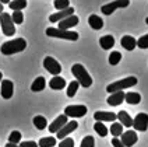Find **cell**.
Returning <instances> with one entry per match:
<instances>
[{"label": "cell", "mask_w": 148, "mask_h": 147, "mask_svg": "<svg viewBox=\"0 0 148 147\" xmlns=\"http://www.w3.org/2000/svg\"><path fill=\"white\" fill-rule=\"evenodd\" d=\"M133 126L138 132H145L148 129V114H137V116L133 119Z\"/></svg>", "instance_id": "9"}, {"label": "cell", "mask_w": 148, "mask_h": 147, "mask_svg": "<svg viewBox=\"0 0 148 147\" xmlns=\"http://www.w3.org/2000/svg\"><path fill=\"white\" fill-rule=\"evenodd\" d=\"M46 35L52 37V38H60V39H67V41H77L78 39V34L74 31H63L59 28H48L46 30Z\"/></svg>", "instance_id": "4"}, {"label": "cell", "mask_w": 148, "mask_h": 147, "mask_svg": "<svg viewBox=\"0 0 148 147\" xmlns=\"http://www.w3.org/2000/svg\"><path fill=\"white\" fill-rule=\"evenodd\" d=\"M34 125H35V128L36 129H39V130H43L45 128H46V118L45 116H42V115H36L35 118H34Z\"/></svg>", "instance_id": "25"}, {"label": "cell", "mask_w": 148, "mask_h": 147, "mask_svg": "<svg viewBox=\"0 0 148 147\" xmlns=\"http://www.w3.org/2000/svg\"><path fill=\"white\" fill-rule=\"evenodd\" d=\"M11 20H13V23H14V24H23V21H24V16H23V13H21V11H14V13L11 14Z\"/></svg>", "instance_id": "34"}, {"label": "cell", "mask_w": 148, "mask_h": 147, "mask_svg": "<svg viewBox=\"0 0 148 147\" xmlns=\"http://www.w3.org/2000/svg\"><path fill=\"white\" fill-rule=\"evenodd\" d=\"M78 17L77 16H71V17H67L66 20H63V21H60L59 23V30H63V31H70V28H73L75 25L78 24Z\"/></svg>", "instance_id": "15"}, {"label": "cell", "mask_w": 148, "mask_h": 147, "mask_svg": "<svg viewBox=\"0 0 148 147\" xmlns=\"http://www.w3.org/2000/svg\"><path fill=\"white\" fill-rule=\"evenodd\" d=\"M13 92H14V86L10 80H3L0 83V94L4 99H10L13 97Z\"/></svg>", "instance_id": "12"}, {"label": "cell", "mask_w": 148, "mask_h": 147, "mask_svg": "<svg viewBox=\"0 0 148 147\" xmlns=\"http://www.w3.org/2000/svg\"><path fill=\"white\" fill-rule=\"evenodd\" d=\"M1 13H3V4L0 3V14H1Z\"/></svg>", "instance_id": "41"}, {"label": "cell", "mask_w": 148, "mask_h": 147, "mask_svg": "<svg viewBox=\"0 0 148 147\" xmlns=\"http://www.w3.org/2000/svg\"><path fill=\"white\" fill-rule=\"evenodd\" d=\"M49 87L52 90H63L66 87V80L60 76H55L49 81Z\"/></svg>", "instance_id": "19"}, {"label": "cell", "mask_w": 148, "mask_h": 147, "mask_svg": "<svg viewBox=\"0 0 148 147\" xmlns=\"http://www.w3.org/2000/svg\"><path fill=\"white\" fill-rule=\"evenodd\" d=\"M67 123H69V121H67L66 115L64 114L60 115V116H58V118L49 125V132L50 133H58L59 130H62V129L66 126Z\"/></svg>", "instance_id": "10"}, {"label": "cell", "mask_w": 148, "mask_h": 147, "mask_svg": "<svg viewBox=\"0 0 148 147\" xmlns=\"http://www.w3.org/2000/svg\"><path fill=\"white\" fill-rule=\"evenodd\" d=\"M78 87H80V84L77 81H71L69 84V87H67V97L73 98L75 95V92L78 91Z\"/></svg>", "instance_id": "33"}, {"label": "cell", "mask_w": 148, "mask_h": 147, "mask_svg": "<svg viewBox=\"0 0 148 147\" xmlns=\"http://www.w3.org/2000/svg\"><path fill=\"white\" fill-rule=\"evenodd\" d=\"M117 119H119V123H120L122 126H126V128H130V126H133L132 116L127 114L126 111H120V112L117 114Z\"/></svg>", "instance_id": "20"}, {"label": "cell", "mask_w": 148, "mask_h": 147, "mask_svg": "<svg viewBox=\"0 0 148 147\" xmlns=\"http://www.w3.org/2000/svg\"><path fill=\"white\" fill-rule=\"evenodd\" d=\"M39 147H55L56 146V139L52 137V136H48V137H42L38 143Z\"/></svg>", "instance_id": "27"}, {"label": "cell", "mask_w": 148, "mask_h": 147, "mask_svg": "<svg viewBox=\"0 0 148 147\" xmlns=\"http://www.w3.org/2000/svg\"><path fill=\"white\" fill-rule=\"evenodd\" d=\"M18 147H39V146H38V143H35V141H21Z\"/></svg>", "instance_id": "38"}, {"label": "cell", "mask_w": 148, "mask_h": 147, "mask_svg": "<svg viewBox=\"0 0 148 147\" xmlns=\"http://www.w3.org/2000/svg\"><path fill=\"white\" fill-rule=\"evenodd\" d=\"M78 128V123L75 122V121H70V122L67 123L66 126L62 129V130H59L58 132V139H66V136H69L71 132H74L75 129Z\"/></svg>", "instance_id": "16"}, {"label": "cell", "mask_w": 148, "mask_h": 147, "mask_svg": "<svg viewBox=\"0 0 148 147\" xmlns=\"http://www.w3.org/2000/svg\"><path fill=\"white\" fill-rule=\"evenodd\" d=\"M71 73H73V76L75 77L77 83H78L81 87L88 88V87L92 86V79H91V76L88 74L87 69H85L82 65H80V63L73 65V67H71Z\"/></svg>", "instance_id": "1"}, {"label": "cell", "mask_w": 148, "mask_h": 147, "mask_svg": "<svg viewBox=\"0 0 148 147\" xmlns=\"http://www.w3.org/2000/svg\"><path fill=\"white\" fill-rule=\"evenodd\" d=\"M137 83H138L137 77L130 76V77H126V79H122V80H117V81L109 84V86L106 87V91L108 92H110V94H115V92H119V91L124 90V88L134 87Z\"/></svg>", "instance_id": "3"}, {"label": "cell", "mask_w": 148, "mask_h": 147, "mask_svg": "<svg viewBox=\"0 0 148 147\" xmlns=\"http://www.w3.org/2000/svg\"><path fill=\"white\" fill-rule=\"evenodd\" d=\"M120 59H122V53H120V52H117V50L112 52V53L109 55V65H112V66L119 65Z\"/></svg>", "instance_id": "31"}, {"label": "cell", "mask_w": 148, "mask_h": 147, "mask_svg": "<svg viewBox=\"0 0 148 147\" xmlns=\"http://www.w3.org/2000/svg\"><path fill=\"white\" fill-rule=\"evenodd\" d=\"M95 146V140L92 136H85L81 141V146L80 147H94Z\"/></svg>", "instance_id": "36"}, {"label": "cell", "mask_w": 148, "mask_h": 147, "mask_svg": "<svg viewBox=\"0 0 148 147\" xmlns=\"http://www.w3.org/2000/svg\"><path fill=\"white\" fill-rule=\"evenodd\" d=\"M3 81V74H1V72H0V83Z\"/></svg>", "instance_id": "42"}, {"label": "cell", "mask_w": 148, "mask_h": 147, "mask_svg": "<svg viewBox=\"0 0 148 147\" xmlns=\"http://www.w3.org/2000/svg\"><path fill=\"white\" fill-rule=\"evenodd\" d=\"M137 140H138V136H137V133L134 130H127L126 133H123V135L120 136V141L123 143L124 147L134 146V144L137 143Z\"/></svg>", "instance_id": "11"}, {"label": "cell", "mask_w": 148, "mask_h": 147, "mask_svg": "<svg viewBox=\"0 0 148 147\" xmlns=\"http://www.w3.org/2000/svg\"><path fill=\"white\" fill-rule=\"evenodd\" d=\"M53 4H55V8L59 10V11H63V10L70 7V1L69 0H55Z\"/></svg>", "instance_id": "30"}, {"label": "cell", "mask_w": 148, "mask_h": 147, "mask_svg": "<svg viewBox=\"0 0 148 147\" xmlns=\"http://www.w3.org/2000/svg\"><path fill=\"white\" fill-rule=\"evenodd\" d=\"M124 97H126V94L123 91H119V92H115V94H110L109 98L106 99V102L110 106H117L124 101Z\"/></svg>", "instance_id": "17"}, {"label": "cell", "mask_w": 148, "mask_h": 147, "mask_svg": "<svg viewBox=\"0 0 148 147\" xmlns=\"http://www.w3.org/2000/svg\"><path fill=\"white\" fill-rule=\"evenodd\" d=\"M110 133H112V136H115V139H117L119 136L123 135V126L119 122H113V125L110 126Z\"/></svg>", "instance_id": "28"}, {"label": "cell", "mask_w": 148, "mask_h": 147, "mask_svg": "<svg viewBox=\"0 0 148 147\" xmlns=\"http://www.w3.org/2000/svg\"><path fill=\"white\" fill-rule=\"evenodd\" d=\"M73 13H74V8L69 7V8H66V10H63V11H58V13L52 14V16L49 17V21L50 23H60V21L66 20L67 17H71Z\"/></svg>", "instance_id": "14"}, {"label": "cell", "mask_w": 148, "mask_h": 147, "mask_svg": "<svg viewBox=\"0 0 148 147\" xmlns=\"http://www.w3.org/2000/svg\"><path fill=\"white\" fill-rule=\"evenodd\" d=\"M145 23H147V24H148V17H147V18H145Z\"/></svg>", "instance_id": "43"}, {"label": "cell", "mask_w": 148, "mask_h": 147, "mask_svg": "<svg viewBox=\"0 0 148 147\" xmlns=\"http://www.w3.org/2000/svg\"><path fill=\"white\" fill-rule=\"evenodd\" d=\"M59 147H74V140L71 137H66L59 143Z\"/></svg>", "instance_id": "37"}, {"label": "cell", "mask_w": 148, "mask_h": 147, "mask_svg": "<svg viewBox=\"0 0 148 147\" xmlns=\"http://www.w3.org/2000/svg\"><path fill=\"white\" fill-rule=\"evenodd\" d=\"M6 147H18V146H17V144H13V143H7Z\"/></svg>", "instance_id": "40"}, {"label": "cell", "mask_w": 148, "mask_h": 147, "mask_svg": "<svg viewBox=\"0 0 148 147\" xmlns=\"http://www.w3.org/2000/svg\"><path fill=\"white\" fill-rule=\"evenodd\" d=\"M124 99H126V102H127V104H130V105H137V104H140L141 95L138 94V92L130 91V92H127V94H126Z\"/></svg>", "instance_id": "23"}, {"label": "cell", "mask_w": 148, "mask_h": 147, "mask_svg": "<svg viewBox=\"0 0 148 147\" xmlns=\"http://www.w3.org/2000/svg\"><path fill=\"white\" fill-rule=\"evenodd\" d=\"M0 27H1L3 34L7 35V37H11V35L16 34L14 23H13L10 14H7V13H1V14H0Z\"/></svg>", "instance_id": "5"}, {"label": "cell", "mask_w": 148, "mask_h": 147, "mask_svg": "<svg viewBox=\"0 0 148 147\" xmlns=\"http://www.w3.org/2000/svg\"><path fill=\"white\" fill-rule=\"evenodd\" d=\"M99 45L102 49H110L115 45V38L112 35H103L101 39H99Z\"/></svg>", "instance_id": "24"}, {"label": "cell", "mask_w": 148, "mask_h": 147, "mask_svg": "<svg viewBox=\"0 0 148 147\" xmlns=\"http://www.w3.org/2000/svg\"><path fill=\"white\" fill-rule=\"evenodd\" d=\"M43 67H45L50 74H53V77H55V76H59L60 72H62V66H60V63H59L55 57H50V56L43 59Z\"/></svg>", "instance_id": "7"}, {"label": "cell", "mask_w": 148, "mask_h": 147, "mask_svg": "<svg viewBox=\"0 0 148 147\" xmlns=\"http://www.w3.org/2000/svg\"><path fill=\"white\" fill-rule=\"evenodd\" d=\"M25 48H27V41L24 38H17V39H13V41L4 42L0 46V52L3 55L8 56V55H14V53H18V52H23Z\"/></svg>", "instance_id": "2"}, {"label": "cell", "mask_w": 148, "mask_h": 147, "mask_svg": "<svg viewBox=\"0 0 148 147\" xmlns=\"http://www.w3.org/2000/svg\"><path fill=\"white\" fill-rule=\"evenodd\" d=\"M137 46L141 49H148V34L143 35L141 38L137 39Z\"/></svg>", "instance_id": "35"}, {"label": "cell", "mask_w": 148, "mask_h": 147, "mask_svg": "<svg viewBox=\"0 0 148 147\" xmlns=\"http://www.w3.org/2000/svg\"><path fill=\"white\" fill-rule=\"evenodd\" d=\"M94 118L97 122H115L117 119V114L113 112H106V111H98L94 114Z\"/></svg>", "instance_id": "13"}, {"label": "cell", "mask_w": 148, "mask_h": 147, "mask_svg": "<svg viewBox=\"0 0 148 147\" xmlns=\"http://www.w3.org/2000/svg\"><path fill=\"white\" fill-rule=\"evenodd\" d=\"M120 43L126 50H133V49L137 46V39L132 37V35H124L123 38L120 39Z\"/></svg>", "instance_id": "18"}, {"label": "cell", "mask_w": 148, "mask_h": 147, "mask_svg": "<svg viewBox=\"0 0 148 147\" xmlns=\"http://www.w3.org/2000/svg\"><path fill=\"white\" fill-rule=\"evenodd\" d=\"M112 144H113V147H124L123 146V143L120 141V139H112Z\"/></svg>", "instance_id": "39"}, {"label": "cell", "mask_w": 148, "mask_h": 147, "mask_svg": "<svg viewBox=\"0 0 148 147\" xmlns=\"http://www.w3.org/2000/svg\"><path fill=\"white\" fill-rule=\"evenodd\" d=\"M94 130L97 132L101 137H105V136L108 135V132H109V130H108V128L102 122H97V123H95V125H94Z\"/></svg>", "instance_id": "29"}, {"label": "cell", "mask_w": 148, "mask_h": 147, "mask_svg": "<svg viewBox=\"0 0 148 147\" xmlns=\"http://www.w3.org/2000/svg\"><path fill=\"white\" fill-rule=\"evenodd\" d=\"M25 7H27V0H14V1H10V8L13 11H21Z\"/></svg>", "instance_id": "26"}, {"label": "cell", "mask_w": 148, "mask_h": 147, "mask_svg": "<svg viewBox=\"0 0 148 147\" xmlns=\"http://www.w3.org/2000/svg\"><path fill=\"white\" fill-rule=\"evenodd\" d=\"M21 133L18 130H13L10 133V136H8V143H13V144H18V143H21Z\"/></svg>", "instance_id": "32"}, {"label": "cell", "mask_w": 148, "mask_h": 147, "mask_svg": "<svg viewBox=\"0 0 148 147\" xmlns=\"http://www.w3.org/2000/svg\"><path fill=\"white\" fill-rule=\"evenodd\" d=\"M88 24L92 30H101L102 27H103V21H102V18L99 16H95V14H92L88 18Z\"/></svg>", "instance_id": "22"}, {"label": "cell", "mask_w": 148, "mask_h": 147, "mask_svg": "<svg viewBox=\"0 0 148 147\" xmlns=\"http://www.w3.org/2000/svg\"><path fill=\"white\" fill-rule=\"evenodd\" d=\"M87 106L85 105H69L66 106V109H64V115H66L67 118L70 116V118H81L84 115L87 114Z\"/></svg>", "instance_id": "8"}, {"label": "cell", "mask_w": 148, "mask_h": 147, "mask_svg": "<svg viewBox=\"0 0 148 147\" xmlns=\"http://www.w3.org/2000/svg\"><path fill=\"white\" fill-rule=\"evenodd\" d=\"M130 4L129 0H117V1H110L108 4H103L101 11L105 14V16H110L112 13H115L116 8H123V7H127Z\"/></svg>", "instance_id": "6"}, {"label": "cell", "mask_w": 148, "mask_h": 147, "mask_svg": "<svg viewBox=\"0 0 148 147\" xmlns=\"http://www.w3.org/2000/svg\"><path fill=\"white\" fill-rule=\"evenodd\" d=\"M46 87V80H45V77H36L35 80H34L32 86H31V90L35 91V92H38V91H43V88Z\"/></svg>", "instance_id": "21"}]
</instances>
